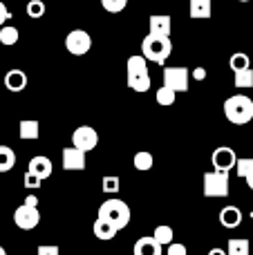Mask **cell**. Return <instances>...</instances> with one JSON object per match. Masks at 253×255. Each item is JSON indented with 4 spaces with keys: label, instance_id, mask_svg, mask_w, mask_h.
Instances as JSON below:
<instances>
[{
    "label": "cell",
    "instance_id": "8992f818",
    "mask_svg": "<svg viewBox=\"0 0 253 255\" xmlns=\"http://www.w3.org/2000/svg\"><path fill=\"white\" fill-rule=\"evenodd\" d=\"M90 47H92V38H90L88 31L72 29L70 34L65 36V49L72 56H83V54L90 52Z\"/></svg>",
    "mask_w": 253,
    "mask_h": 255
},
{
    "label": "cell",
    "instance_id": "cb8c5ba5",
    "mask_svg": "<svg viewBox=\"0 0 253 255\" xmlns=\"http://www.w3.org/2000/svg\"><path fill=\"white\" fill-rule=\"evenodd\" d=\"M251 247L247 240H229V247H227V255H249Z\"/></svg>",
    "mask_w": 253,
    "mask_h": 255
},
{
    "label": "cell",
    "instance_id": "484cf974",
    "mask_svg": "<svg viewBox=\"0 0 253 255\" xmlns=\"http://www.w3.org/2000/svg\"><path fill=\"white\" fill-rule=\"evenodd\" d=\"M229 65H231L233 72H240V70H249V67H251V61H249V56H247L245 52H238V54H233V56H231Z\"/></svg>",
    "mask_w": 253,
    "mask_h": 255
},
{
    "label": "cell",
    "instance_id": "d4e9b609",
    "mask_svg": "<svg viewBox=\"0 0 253 255\" xmlns=\"http://www.w3.org/2000/svg\"><path fill=\"white\" fill-rule=\"evenodd\" d=\"M0 43L7 45V47H11V45L18 43V29L11 25H4L0 27Z\"/></svg>",
    "mask_w": 253,
    "mask_h": 255
},
{
    "label": "cell",
    "instance_id": "7402d4cb",
    "mask_svg": "<svg viewBox=\"0 0 253 255\" xmlns=\"http://www.w3.org/2000/svg\"><path fill=\"white\" fill-rule=\"evenodd\" d=\"M152 238H155L157 242L161 244V247H170V244H173V240H175V231L170 229V226L161 224V226H157V229H155Z\"/></svg>",
    "mask_w": 253,
    "mask_h": 255
},
{
    "label": "cell",
    "instance_id": "f1b7e54d",
    "mask_svg": "<svg viewBox=\"0 0 253 255\" xmlns=\"http://www.w3.org/2000/svg\"><path fill=\"white\" fill-rule=\"evenodd\" d=\"M119 186H121V181H119V177H103V181H101V188H103V193H108V195H115V193H119Z\"/></svg>",
    "mask_w": 253,
    "mask_h": 255
},
{
    "label": "cell",
    "instance_id": "5b68a950",
    "mask_svg": "<svg viewBox=\"0 0 253 255\" xmlns=\"http://www.w3.org/2000/svg\"><path fill=\"white\" fill-rule=\"evenodd\" d=\"M204 195L206 197H227L229 195V172L211 170L204 175Z\"/></svg>",
    "mask_w": 253,
    "mask_h": 255
},
{
    "label": "cell",
    "instance_id": "44dd1931",
    "mask_svg": "<svg viewBox=\"0 0 253 255\" xmlns=\"http://www.w3.org/2000/svg\"><path fill=\"white\" fill-rule=\"evenodd\" d=\"M132 163H134V168H137L139 172H146V170H150V168H152L155 159H152V154L148 152V150H139V152L134 154Z\"/></svg>",
    "mask_w": 253,
    "mask_h": 255
},
{
    "label": "cell",
    "instance_id": "8fae6325",
    "mask_svg": "<svg viewBox=\"0 0 253 255\" xmlns=\"http://www.w3.org/2000/svg\"><path fill=\"white\" fill-rule=\"evenodd\" d=\"M63 168L65 170H83L85 168V152L74 145L63 148Z\"/></svg>",
    "mask_w": 253,
    "mask_h": 255
},
{
    "label": "cell",
    "instance_id": "603a6c76",
    "mask_svg": "<svg viewBox=\"0 0 253 255\" xmlns=\"http://www.w3.org/2000/svg\"><path fill=\"white\" fill-rule=\"evenodd\" d=\"M233 83H236V88H253V70H240V72H233Z\"/></svg>",
    "mask_w": 253,
    "mask_h": 255
},
{
    "label": "cell",
    "instance_id": "d6986e66",
    "mask_svg": "<svg viewBox=\"0 0 253 255\" xmlns=\"http://www.w3.org/2000/svg\"><path fill=\"white\" fill-rule=\"evenodd\" d=\"M92 231H94V235H97L99 240H103V242H108V240H115V235L119 233V229H115L110 222L99 220V217H97V222H94Z\"/></svg>",
    "mask_w": 253,
    "mask_h": 255
},
{
    "label": "cell",
    "instance_id": "ffe728a7",
    "mask_svg": "<svg viewBox=\"0 0 253 255\" xmlns=\"http://www.w3.org/2000/svg\"><path fill=\"white\" fill-rule=\"evenodd\" d=\"M16 166V154L9 145H0V172H9Z\"/></svg>",
    "mask_w": 253,
    "mask_h": 255
},
{
    "label": "cell",
    "instance_id": "52a82bcc",
    "mask_svg": "<svg viewBox=\"0 0 253 255\" xmlns=\"http://www.w3.org/2000/svg\"><path fill=\"white\" fill-rule=\"evenodd\" d=\"M13 224L18 226L20 231H31L40 224V213H38V206H18L13 211Z\"/></svg>",
    "mask_w": 253,
    "mask_h": 255
},
{
    "label": "cell",
    "instance_id": "4dcf8cb0",
    "mask_svg": "<svg viewBox=\"0 0 253 255\" xmlns=\"http://www.w3.org/2000/svg\"><path fill=\"white\" fill-rule=\"evenodd\" d=\"M22 184H25V188H29V190H38L40 184H43V179H40V177H36L34 172L27 170V172H25V179H22Z\"/></svg>",
    "mask_w": 253,
    "mask_h": 255
},
{
    "label": "cell",
    "instance_id": "277c9868",
    "mask_svg": "<svg viewBox=\"0 0 253 255\" xmlns=\"http://www.w3.org/2000/svg\"><path fill=\"white\" fill-rule=\"evenodd\" d=\"M99 220L110 222L115 229H126L130 224V206L121 199H108L99 206Z\"/></svg>",
    "mask_w": 253,
    "mask_h": 255
},
{
    "label": "cell",
    "instance_id": "9c48e42d",
    "mask_svg": "<svg viewBox=\"0 0 253 255\" xmlns=\"http://www.w3.org/2000/svg\"><path fill=\"white\" fill-rule=\"evenodd\" d=\"M72 145L79 150H83V152H90V150H94L99 145V134L94 128L90 126H81L76 128L74 132H72Z\"/></svg>",
    "mask_w": 253,
    "mask_h": 255
},
{
    "label": "cell",
    "instance_id": "83f0119b",
    "mask_svg": "<svg viewBox=\"0 0 253 255\" xmlns=\"http://www.w3.org/2000/svg\"><path fill=\"white\" fill-rule=\"evenodd\" d=\"M27 16L43 18L45 16V2H40V0H29V2H27Z\"/></svg>",
    "mask_w": 253,
    "mask_h": 255
},
{
    "label": "cell",
    "instance_id": "ba28073f",
    "mask_svg": "<svg viewBox=\"0 0 253 255\" xmlns=\"http://www.w3.org/2000/svg\"><path fill=\"white\" fill-rule=\"evenodd\" d=\"M188 79H191V72L186 67H166L164 70V85L175 92H188Z\"/></svg>",
    "mask_w": 253,
    "mask_h": 255
},
{
    "label": "cell",
    "instance_id": "7a4b0ae2",
    "mask_svg": "<svg viewBox=\"0 0 253 255\" xmlns=\"http://www.w3.org/2000/svg\"><path fill=\"white\" fill-rule=\"evenodd\" d=\"M224 117L233 126H245L253 119V101L245 94H236L224 101Z\"/></svg>",
    "mask_w": 253,
    "mask_h": 255
},
{
    "label": "cell",
    "instance_id": "d6a6232c",
    "mask_svg": "<svg viewBox=\"0 0 253 255\" xmlns=\"http://www.w3.org/2000/svg\"><path fill=\"white\" fill-rule=\"evenodd\" d=\"M36 255H61V249L56 244H40L36 249Z\"/></svg>",
    "mask_w": 253,
    "mask_h": 255
},
{
    "label": "cell",
    "instance_id": "2e32d148",
    "mask_svg": "<svg viewBox=\"0 0 253 255\" xmlns=\"http://www.w3.org/2000/svg\"><path fill=\"white\" fill-rule=\"evenodd\" d=\"M150 34L152 36H168L170 38V29H173V20L170 16H150Z\"/></svg>",
    "mask_w": 253,
    "mask_h": 255
},
{
    "label": "cell",
    "instance_id": "1f68e13d",
    "mask_svg": "<svg viewBox=\"0 0 253 255\" xmlns=\"http://www.w3.org/2000/svg\"><path fill=\"white\" fill-rule=\"evenodd\" d=\"M236 170H238V175L247 179V177H249V172L253 170V159H238Z\"/></svg>",
    "mask_w": 253,
    "mask_h": 255
},
{
    "label": "cell",
    "instance_id": "60d3db41",
    "mask_svg": "<svg viewBox=\"0 0 253 255\" xmlns=\"http://www.w3.org/2000/svg\"><path fill=\"white\" fill-rule=\"evenodd\" d=\"M240 2H249V0H240Z\"/></svg>",
    "mask_w": 253,
    "mask_h": 255
},
{
    "label": "cell",
    "instance_id": "4fadbf2b",
    "mask_svg": "<svg viewBox=\"0 0 253 255\" xmlns=\"http://www.w3.org/2000/svg\"><path fill=\"white\" fill-rule=\"evenodd\" d=\"M4 88L9 92H22L27 88V74L22 70H9L4 74Z\"/></svg>",
    "mask_w": 253,
    "mask_h": 255
},
{
    "label": "cell",
    "instance_id": "9a60e30c",
    "mask_svg": "<svg viewBox=\"0 0 253 255\" xmlns=\"http://www.w3.org/2000/svg\"><path fill=\"white\" fill-rule=\"evenodd\" d=\"M220 222L224 229H238L242 224V211L238 206H224L220 211Z\"/></svg>",
    "mask_w": 253,
    "mask_h": 255
},
{
    "label": "cell",
    "instance_id": "4316f807",
    "mask_svg": "<svg viewBox=\"0 0 253 255\" xmlns=\"http://www.w3.org/2000/svg\"><path fill=\"white\" fill-rule=\"evenodd\" d=\"M175 94H177V92H175V90H170V88H166V85H164V88H159V90H157V103H159V106H173V103H175Z\"/></svg>",
    "mask_w": 253,
    "mask_h": 255
},
{
    "label": "cell",
    "instance_id": "30bf717a",
    "mask_svg": "<svg viewBox=\"0 0 253 255\" xmlns=\"http://www.w3.org/2000/svg\"><path fill=\"white\" fill-rule=\"evenodd\" d=\"M211 161H213V168L215 170H222V172H229L238 166V154L233 148L229 145H220V148L213 150L211 154Z\"/></svg>",
    "mask_w": 253,
    "mask_h": 255
},
{
    "label": "cell",
    "instance_id": "e0dca14e",
    "mask_svg": "<svg viewBox=\"0 0 253 255\" xmlns=\"http://www.w3.org/2000/svg\"><path fill=\"white\" fill-rule=\"evenodd\" d=\"M211 9H213V4H211V0H191L188 2V13H191V18H200V20H204V18H211Z\"/></svg>",
    "mask_w": 253,
    "mask_h": 255
},
{
    "label": "cell",
    "instance_id": "ab89813d",
    "mask_svg": "<svg viewBox=\"0 0 253 255\" xmlns=\"http://www.w3.org/2000/svg\"><path fill=\"white\" fill-rule=\"evenodd\" d=\"M0 255H7V251H4V249H2V247H0Z\"/></svg>",
    "mask_w": 253,
    "mask_h": 255
},
{
    "label": "cell",
    "instance_id": "8d00e7d4",
    "mask_svg": "<svg viewBox=\"0 0 253 255\" xmlns=\"http://www.w3.org/2000/svg\"><path fill=\"white\" fill-rule=\"evenodd\" d=\"M25 204H27V206H38V199H36L34 195H27V197H25Z\"/></svg>",
    "mask_w": 253,
    "mask_h": 255
},
{
    "label": "cell",
    "instance_id": "f35d334b",
    "mask_svg": "<svg viewBox=\"0 0 253 255\" xmlns=\"http://www.w3.org/2000/svg\"><path fill=\"white\" fill-rule=\"evenodd\" d=\"M247 186H249V188L253 190V170L249 172V177H247Z\"/></svg>",
    "mask_w": 253,
    "mask_h": 255
},
{
    "label": "cell",
    "instance_id": "f546056e",
    "mask_svg": "<svg viewBox=\"0 0 253 255\" xmlns=\"http://www.w3.org/2000/svg\"><path fill=\"white\" fill-rule=\"evenodd\" d=\"M126 4H128V0H101V7L106 9V11H110V13L124 11Z\"/></svg>",
    "mask_w": 253,
    "mask_h": 255
},
{
    "label": "cell",
    "instance_id": "ac0fdd59",
    "mask_svg": "<svg viewBox=\"0 0 253 255\" xmlns=\"http://www.w3.org/2000/svg\"><path fill=\"white\" fill-rule=\"evenodd\" d=\"M38 134H40L38 121H34V119L20 121V126H18V136H20L22 141H34V139H38Z\"/></svg>",
    "mask_w": 253,
    "mask_h": 255
},
{
    "label": "cell",
    "instance_id": "836d02e7",
    "mask_svg": "<svg viewBox=\"0 0 253 255\" xmlns=\"http://www.w3.org/2000/svg\"><path fill=\"white\" fill-rule=\"evenodd\" d=\"M166 255H188L186 244H182V242H173V244L168 247V251H166Z\"/></svg>",
    "mask_w": 253,
    "mask_h": 255
},
{
    "label": "cell",
    "instance_id": "5bb4252c",
    "mask_svg": "<svg viewBox=\"0 0 253 255\" xmlns=\"http://www.w3.org/2000/svg\"><path fill=\"white\" fill-rule=\"evenodd\" d=\"M134 255H161V244L155 238H139L132 249Z\"/></svg>",
    "mask_w": 253,
    "mask_h": 255
},
{
    "label": "cell",
    "instance_id": "7c38bea8",
    "mask_svg": "<svg viewBox=\"0 0 253 255\" xmlns=\"http://www.w3.org/2000/svg\"><path fill=\"white\" fill-rule=\"evenodd\" d=\"M27 170L34 172V175L40 177V179H47V177L52 175V161H49L47 157H43V154H36V157L29 159V166H27Z\"/></svg>",
    "mask_w": 253,
    "mask_h": 255
},
{
    "label": "cell",
    "instance_id": "e575fe53",
    "mask_svg": "<svg viewBox=\"0 0 253 255\" xmlns=\"http://www.w3.org/2000/svg\"><path fill=\"white\" fill-rule=\"evenodd\" d=\"M9 18H11V13H9V9L4 7V2L0 0V27H4V22H7Z\"/></svg>",
    "mask_w": 253,
    "mask_h": 255
},
{
    "label": "cell",
    "instance_id": "d590c367",
    "mask_svg": "<svg viewBox=\"0 0 253 255\" xmlns=\"http://www.w3.org/2000/svg\"><path fill=\"white\" fill-rule=\"evenodd\" d=\"M193 79H195V81H204L206 79V70H204V67H195V70H193Z\"/></svg>",
    "mask_w": 253,
    "mask_h": 255
},
{
    "label": "cell",
    "instance_id": "3957f363",
    "mask_svg": "<svg viewBox=\"0 0 253 255\" xmlns=\"http://www.w3.org/2000/svg\"><path fill=\"white\" fill-rule=\"evenodd\" d=\"M170 52H173V43H170L168 36H152L148 34L141 43V56L146 61H152V63H159L164 65L168 61Z\"/></svg>",
    "mask_w": 253,
    "mask_h": 255
},
{
    "label": "cell",
    "instance_id": "74e56055",
    "mask_svg": "<svg viewBox=\"0 0 253 255\" xmlns=\"http://www.w3.org/2000/svg\"><path fill=\"white\" fill-rule=\"evenodd\" d=\"M209 255H227V251H222V249H211Z\"/></svg>",
    "mask_w": 253,
    "mask_h": 255
},
{
    "label": "cell",
    "instance_id": "6da1fadb",
    "mask_svg": "<svg viewBox=\"0 0 253 255\" xmlns=\"http://www.w3.org/2000/svg\"><path fill=\"white\" fill-rule=\"evenodd\" d=\"M126 79L128 85L134 92H148L150 90V72H148V63L141 54H134L126 63Z\"/></svg>",
    "mask_w": 253,
    "mask_h": 255
}]
</instances>
